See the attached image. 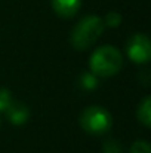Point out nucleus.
<instances>
[{
	"instance_id": "f257e3e1",
	"label": "nucleus",
	"mask_w": 151,
	"mask_h": 153,
	"mask_svg": "<svg viewBox=\"0 0 151 153\" xmlns=\"http://www.w3.org/2000/svg\"><path fill=\"white\" fill-rule=\"evenodd\" d=\"M123 55L117 48L111 45L98 46L89 56V71L94 73L98 79H108L120 73L123 68Z\"/></svg>"
},
{
	"instance_id": "f03ea898",
	"label": "nucleus",
	"mask_w": 151,
	"mask_h": 153,
	"mask_svg": "<svg viewBox=\"0 0 151 153\" xmlns=\"http://www.w3.org/2000/svg\"><path fill=\"white\" fill-rule=\"evenodd\" d=\"M104 19L99 15H86L71 30L70 43L76 51H86L92 48L104 33Z\"/></svg>"
},
{
	"instance_id": "7ed1b4c3",
	"label": "nucleus",
	"mask_w": 151,
	"mask_h": 153,
	"mask_svg": "<svg viewBox=\"0 0 151 153\" xmlns=\"http://www.w3.org/2000/svg\"><path fill=\"white\" fill-rule=\"evenodd\" d=\"M79 123L80 128L91 135H104L113 126V116L107 108L94 104L83 108L79 116Z\"/></svg>"
},
{
	"instance_id": "20e7f679",
	"label": "nucleus",
	"mask_w": 151,
	"mask_h": 153,
	"mask_svg": "<svg viewBox=\"0 0 151 153\" xmlns=\"http://www.w3.org/2000/svg\"><path fill=\"white\" fill-rule=\"evenodd\" d=\"M126 55L135 64H147L151 59V43L147 34L136 33L126 43Z\"/></svg>"
},
{
	"instance_id": "39448f33",
	"label": "nucleus",
	"mask_w": 151,
	"mask_h": 153,
	"mask_svg": "<svg viewBox=\"0 0 151 153\" xmlns=\"http://www.w3.org/2000/svg\"><path fill=\"white\" fill-rule=\"evenodd\" d=\"M3 114L6 116V119H7L12 125L21 126V125L27 123V120L30 119V108H28V105H27L25 102L13 100Z\"/></svg>"
},
{
	"instance_id": "423d86ee",
	"label": "nucleus",
	"mask_w": 151,
	"mask_h": 153,
	"mask_svg": "<svg viewBox=\"0 0 151 153\" xmlns=\"http://www.w3.org/2000/svg\"><path fill=\"white\" fill-rule=\"evenodd\" d=\"M50 6L59 18L70 19L80 10L82 0H50Z\"/></svg>"
},
{
	"instance_id": "0eeeda50",
	"label": "nucleus",
	"mask_w": 151,
	"mask_h": 153,
	"mask_svg": "<svg viewBox=\"0 0 151 153\" xmlns=\"http://www.w3.org/2000/svg\"><path fill=\"white\" fill-rule=\"evenodd\" d=\"M136 119H138V122L144 128L148 129L151 126V97L150 95L144 97V100L139 102V105L136 108Z\"/></svg>"
},
{
	"instance_id": "6e6552de",
	"label": "nucleus",
	"mask_w": 151,
	"mask_h": 153,
	"mask_svg": "<svg viewBox=\"0 0 151 153\" xmlns=\"http://www.w3.org/2000/svg\"><path fill=\"white\" fill-rule=\"evenodd\" d=\"M80 86L85 89V91H94L98 88V77L91 73V71H86L80 76Z\"/></svg>"
},
{
	"instance_id": "1a4fd4ad",
	"label": "nucleus",
	"mask_w": 151,
	"mask_h": 153,
	"mask_svg": "<svg viewBox=\"0 0 151 153\" xmlns=\"http://www.w3.org/2000/svg\"><path fill=\"white\" fill-rule=\"evenodd\" d=\"M102 19H104V25H105V27H110V28H117V27H120V24H122V21H123L120 12H117V10H110V12L105 15V18H102Z\"/></svg>"
},
{
	"instance_id": "9d476101",
	"label": "nucleus",
	"mask_w": 151,
	"mask_h": 153,
	"mask_svg": "<svg viewBox=\"0 0 151 153\" xmlns=\"http://www.w3.org/2000/svg\"><path fill=\"white\" fill-rule=\"evenodd\" d=\"M102 153H124L123 146L116 138H107L102 144Z\"/></svg>"
},
{
	"instance_id": "9b49d317",
	"label": "nucleus",
	"mask_w": 151,
	"mask_h": 153,
	"mask_svg": "<svg viewBox=\"0 0 151 153\" xmlns=\"http://www.w3.org/2000/svg\"><path fill=\"white\" fill-rule=\"evenodd\" d=\"M15 98L12 97L10 89L7 88H0V113L3 114L6 111V108L10 105V102L13 101Z\"/></svg>"
},
{
	"instance_id": "f8f14e48",
	"label": "nucleus",
	"mask_w": 151,
	"mask_h": 153,
	"mask_svg": "<svg viewBox=\"0 0 151 153\" xmlns=\"http://www.w3.org/2000/svg\"><path fill=\"white\" fill-rule=\"evenodd\" d=\"M129 153H151V146L145 140H136L132 143Z\"/></svg>"
},
{
	"instance_id": "ddd939ff",
	"label": "nucleus",
	"mask_w": 151,
	"mask_h": 153,
	"mask_svg": "<svg viewBox=\"0 0 151 153\" xmlns=\"http://www.w3.org/2000/svg\"><path fill=\"white\" fill-rule=\"evenodd\" d=\"M0 125H1V119H0Z\"/></svg>"
}]
</instances>
